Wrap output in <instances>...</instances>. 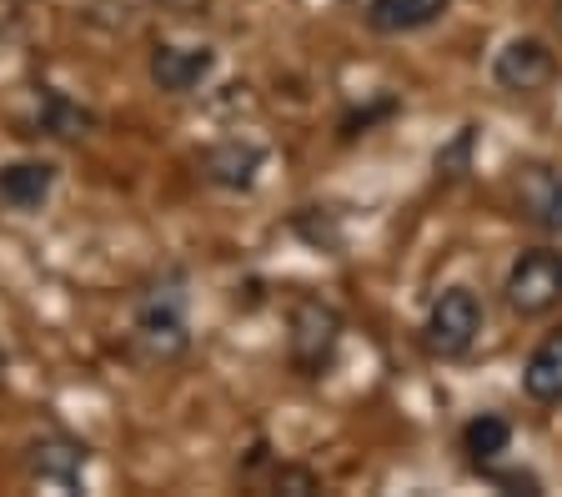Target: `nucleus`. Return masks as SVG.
Listing matches in <instances>:
<instances>
[{
    "label": "nucleus",
    "mask_w": 562,
    "mask_h": 497,
    "mask_svg": "<svg viewBox=\"0 0 562 497\" xmlns=\"http://www.w3.org/2000/svg\"><path fill=\"white\" fill-rule=\"evenodd\" d=\"M131 352L146 368H171L191 352V276L166 267L131 302Z\"/></svg>",
    "instance_id": "nucleus-1"
},
{
    "label": "nucleus",
    "mask_w": 562,
    "mask_h": 497,
    "mask_svg": "<svg viewBox=\"0 0 562 497\" xmlns=\"http://www.w3.org/2000/svg\"><path fill=\"white\" fill-rule=\"evenodd\" d=\"M482 321H487V307L472 286H442L437 302L422 317V347L437 357V362H462V357L477 347Z\"/></svg>",
    "instance_id": "nucleus-2"
},
{
    "label": "nucleus",
    "mask_w": 562,
    "mask_h": 497,
    "mask_svg": "<svg viewBox=\"0 0 562 497\" xmlns=\"http://www.w3.org/2000/svg\"><path fill=\"white\" fill-rule=\"evenodd\" d=\"M341 347V312L322 296H302L286 317V362L302 377H327Z\"/></svg>",
    "instance_id": "nucleus-3"
},
{
    "label": "nucleus",
    "mask_w": 562,
    "mask_h": 497,
    "mask_svg": "<svg viewBox=\"0 0 562 497\" xmlns=\"http://www.w3.org/2000/svg\"><path fill=\"white\" fill-rule=\"evenodd\" d=\"M503 302L522 321H538L548 312H558L562 307V247H527L507 267Z\"/></svg>",
    "instance_id": "nucleus-4"
},
{
    "label": "nucleus",
    "mask_w": 562,
    "mask_h": 497,
    "mask_svg": "<svg viewBox=\"0 0 562 497\" xmlns=\"http://www.w3.org/2000/svg\"><path fill=\"white\" fill-rule=\"evenodd\" d=\"M216 66H222V56L206 41H156L146 76L161 95H196L201 86H211Z\"/></svg>",
    "instance_id": "nucleus-5"
},
{
    "label": "nucleus",
    "mask_w": 562,
    "mask_h": 497,
    "mask_svg": "<svg viewBox=\"0 0 562 497\" xmlns=\"http://www.w3.org/2000/svg\"><path fill=\"white\" fill-rule=\"evenodd\" d=\"M492 81L507 95H542L558 81V50L542 36H513L492 56Z\"/></svg>",
    "instance_id": "nucleus-6"
},
{
    "label": "nucleus",
    "mask_w": 562,
    "mask_h": 497,
    "mask_svg": "<svg viewBox=\"0 0 562 497\" xmlns=\"http://www.w3.org/2000/svg\"><path fill=\"white\" fill-rule=\"evenodd\" d=\"M86 467H91V448L70 432H41L25 448V477L56 493H76L86 483Z\"/></svg>",
    "instance_id": "nucleus-7"
},
{
    "label": "nucleus",
    "mask_w": 562,
    "mask_h": 497,
    "mask_svg": "<svg viewBox=\"0 0 562 497\" xmlns=\"http://www.w3.org/2000/svg\"><path fill=\"white\" fill-rule=\"evenodd\" d=\"M60 166L50 156H11L0 161V206L15 216H35L46 212V202L56 196Z\"/></svg>",
    "instance_id": "nucleus-8"
},
{
    "label": "nucleus",
    "mask_w": 562,
    "mask_h": 497,
    "mask_svg": "<svg viewBox=\"0 0 562 497\" xmlns=\"http://www.w3.org/2000/svg\"><path fill=\"white\" fill-rule=\"evenodd\" d=\"M513 202L527 226H538L548 237H562V171L548 161H527L513 177Z\"/></svg>",
    "instance_id": "nucleus-9"
},
{
    "label": "nucleus",
    "mask_w": 562,
    "mask_h": 497,
    "mask_svg": "<svg viewBox=\"0 0 562 497\" xmlns=\"http://www.w3.org/2000/svg\"><path fill=\"white\" fill-rule=\"evenodd\" d=\"M267 171V146L251 136H222L201 151V177L216 191H251Z\"/></svg>",
    "instance_id": "nucleus-10"
},
{
    "label": "nucleus",
    "mask_w": 562,
    "mask_h": 497,
    "mask_svg": "<svg viewBox=\"0 0 562 497\" xmlns=\"http://www.w3.org/2000/svg\"><path fill=\"white\" fill-rule=\"evenodd\" d=\"M95 131V111L70 101L56 86H35L31 91V121L21 136H46V142H81Z\"/></svg>",
    "instance_id": "nucleus-11"
},
{
    "label": "nucleus",
    "mask_w": 562,
    "mask_h": 497,
    "mask_svg": "<svg viewBox=\"0 0 562 497\" xmlns=\"http://www.w3.org/2000/svg\"><path fill=\"white\" fill-rule=\"evenodd\" d=\"M447 5L452 0H367L362 25L372 36H417L442 21Z\"/></svg>",
    "instance_id": "nucleus-12"
},
{
    "label": "nucleus",
    "mask_w": 562,
    "mask_h": 497,
    "mask_svg": "<svg viewBox=\"0 0 562 497\" xmlns=\"http://www.w3.org/2000/svg\"><path fill=\"white\" fill-rule=\"evenodd\" d=\"M522 392L542 407L562 403V331H548L532 347V357L522 362Z\"/></svg>",
    "instance_id": "nucleus-13"
},
{
    "label": "nucleus",
    "mask_w": 562,
    "mask_h": 497,
    "mask_svg": "<svg viewBox=\"0 0 562 497\" xmlns=\"http://www.w3.org/2000/svg\"><path fill=\"white\" fill-rule=\"evenodd\" d=\"M507 448H513V422H507V417L482 413V417H472V422L462 427V452H468L477 467H492Z\"/></svg>",
    "instance_id": "nucleus-14"
},
{
    "label": "nucleus",
    "mask_w": 562,
    "mask_h": 497,
    "mask_svg": "<svg viewBox=\"0 0 562 497\" xmlns=\"http://www.w3.org/2000/svg\"><path fill=\"white\" fill-rule=\"evenodd\" d=\"M267 487L271 493H316V473H306V467H292V462H271L267 467Z\"/></svg>",
    "instance_id": "nucleus-15"
},
{
    "label": "nucleus",
    "mask_w": 562,
    "mask_h": 497,
    "mask_svg": "<svg viewBox=\"0 0 562 497\" xmlns=\"http://www.w3.org/2000/svg\"><path fill=\"white\" fill-rule=\"evenodd\" d=\"M166 11H176V15H201L206 11V0H161Z\"/></svg>",
    "instance_id": "nucleus-16"
}]
</instances>
